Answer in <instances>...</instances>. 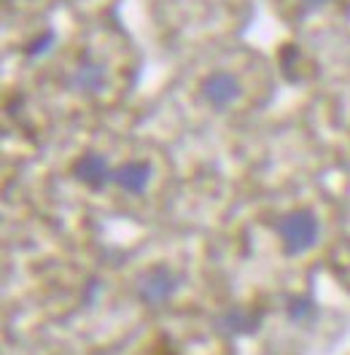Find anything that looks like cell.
<instances>
[{
	"label": "cell",
	"mask_w": 350,
	"mask_h": 355,
	"mask_svg": "<svg viewBox=\"0 0 350 355\" xmlns=\"http://www.w3.org/2000/svg\"><path fill=\"white\" fill-rule=\"evenodd\" d=\"M181 288V275L173 266L153 264L138 280V299L146 307H165Z\"/></svg>",
	"instance_id": "2"
},
{
	"label": "cell",
	"mask_w": 350,
	"mask_h": 355,
	"mask_svg": "<svg viewBox=\"0 0 350 355\" xmlns=\"http://www.w3.org/2000/svg\"><path fill=\"white\" fill-rule=\"evenodd\" d=\"M305 6H310V8H321V6H326L328 0H302Z\"/></svg>",
	"instance_id": "10"
},
{
	"label": "cell",
	"mask_w": 350,
	"mask_h": 355,
	"mask_svg": "<svg viewBox=\"0 0 350 355\" xmlns=\"http://www.w3.org/2000/svg\"><path fill=\"white\" fill-rule=\"evenodd\" d=\"M199 97H202V103H205L208 108H213V111H226V108H232L235 103H240V97H242L240 78H238L235 73H229V70H213V73H208V76L202 78V84H199Z\"/></svg>",
	"instance_id": "3"
},
{
	"label": "cell",
	"mask_w": 350,
	"mask_h": 355,
	"mask_svg": "<svg viewBox=\"0 0 350 355\" xmlns=\"http://www.w3.org/2000/svg\"><path fill=\"white\" fill-rule=\"evenodd\" d=\"M264 310H251V307H232L221 312L216 318V331L226 336H251L262 329Z\"/></svg>",
	"instance_id": "6"
},
{
	"label": "cell",
	"mask_w": 350,
	"mask_h": 355,
	"mask_svg": "<svg viewBox=\"0 0 350 355\" xmlns=\"http://www.w3.org/2000/svg\"><path fill=\"white\" fill-rule=\"evenodd\" d=\"M153 178V167L146 159H130L113 170V183L124 194H143Z\"/></svg>",
	"instance_id": "7"
},
{
	"label": "cell",
	"mask_w": 350,
	"mask_h": 355,
	"mask_svg": "<svg viewBox=\"0 0 350 355\" xmlns=\"http://www.w3.org/2000/svg\"><path fill=\"white\" fill-rule=\"evenodd\" d=\"M60 41V35H57V30H51V27H46L44 33H38L35 38H30L27 44H24V57L27 60H44L46 54H51L54 51V46Z\"/></svg>",
	"instance_id": "8"
},
{
	"label": "cell",
	"mask_w": 350,
	"mask_h": 355,
	"mask_svg": "<svg viewBox=\"0 0 350 355\" xmlns=\"http://www.w3.org/2000/svg\"><path fill=\"white\" fill-rule=\"evenodd\" d=\"M275 232H278L283 256L297 259V256H302L307 250H312V245L318 243L321 223H318V216H315L312 210L297 207V210L283 213V216L275 221Z\"/></svg>",
	"instance_id": "1"
},
{
	"label": "cell",
	"mask_w": 350,
	"mask_h": 355,
	"mask_svg": "<svg viewBox=\"0 0 350 355\" xmlns=\"http://www.w3.org/2000/svg\"><path fill=\"white\" fill-rule=\"evenodd\" d=\"M113 170L116 167H110L108 159L103 154H97V151H87V154L76 156V162L70 167L73 178L81 186L92 189V191H103L108 183H113Z\"/></svg>",
	"instance_id": "4"
},
{
	"label": "cell",
	"mask_w": 350,
	"mask_h": 355,
	"mask_svg": "<svg viewBox=\"0 0 350 355\" xmlns=\"http://www.w3.org/2000/svg\"><path fill=\"white\" fill-rule=\"evenodd\" d=\"M67 87L73 89L76 94L94 97V94H100L103 89L108 87V70H106L103 62H97V60H92L89 54H84V57L76 62V67L70 70Z\"/></svg>",
	"instance_id": "5"
},
{
	"label": "cell",
	"mask_w": 350,
	"mask_h": 355,
	"mask_svg": "<svg viewBox=\"0 0 350 355\" xmlns=\"http://www.w3.org/2000/svg\"><path fill=\"white\" fill-rule=\"evenodd\" d=\"M285 315H288V320H294V323L310 320V318L315 315V302H312V296H307V293L291 296V299L285 302Z\"/></svg>",
	"instance_id": "9"
}]
</instances>
